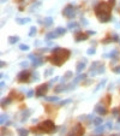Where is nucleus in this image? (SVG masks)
Masks as SVG:
<instances>
[{
	"mask_svg": "<svg viewBox=\"0 0 120 136\" xmlns=\"http://www.w3.org/2000/svg\"><path fill=\"white\" fill-rule=\"evenodd\" d=\"M30 21V18H17L16 19V22L18 23V24H21V25H24V24H27V23H29Z\"/></svg>",
	"mask_w": 120,
	"mask_h": 136,
	"instance_id": "f8f14e48",
	"label": "nucleus"
},
{
	"mask_svg": "<svg viewBox=\"0 0 120 136\" xmlns=\"http://www.w3.org/2000/svg\"><path fill=\"white\" fill-rule=\"evenodd\" d=\"M108 4H109V5L113 7V6L115 5V0H109V1H108Z\"/></svg>",
	"mask_w": 120,
	"mask_h": 136,
	"instance_id": "a19ab883",
	"label": "nucleus"
},
{
	"mask_svg": "<svg viewBox=\"0 0 120 136\" xmlns=\"http://www.w3.org/2000/svg\"><path fill=\"white\" fill-rule=\"evenodd\" d=\"M95 52H96V49H95V48H89V49H88V51H87V53H88V54H95Z\"/></svg>",
	"mask_w": 120,
	"mask_h": 136,
	"instance_id": "72a5a7b5",
	"label": "nucleus"
},
{
	"mask_svg": "<svg viewBox=\"0 0 120 136\" xmlns=\"http://www.w3.org/2000/svg\"><path fill=\"white\" fill-rule=\"evenodd\" d=\"M59 35L55 33V30L54 32H51V33H48V34L46 35V40H53V39H57Z\"/></svg>",
	"mask_w": 120,
	"mask_h": 136,
	"instance_id": "ddd939ff",
	"label": "nucleus"
},
{
	"mask_svg": "<svg viewBox=\"0 0 120 136\" xmlns=\"http://www.w3.org/2000/svg\"><path fill=\"white\" fill-rule=\"evenodd\" d=\"M73 76V73H72V71H67L64 76H62V81H67V80H70L71 77Z\"/></svg>",
	"mask_w": 120,
	"mask_h": 136,
	"instance_id": "f3484780",
	"label": "nucleus"
},
{
	"mask_svg": "<svg viewBox=\"0 0 120 136\" xmlns=\"http://www.w3.org/2000/svg\"><path fill=\"white\" fill-rule=\"evenodd\" d=\"M40 75H38V72H35V73H32V77H34V81H38L40 80V77H38Z\"/></svg>",
	"mask_w": 120,
	"mask_h": 136,
	"instance_id": "473e14b6",
	"label": "nucleus"
},
{
	"mask_svg": "<svg viewBox=\"0 0 120 136\" xmlns=\"http://www.w3.org/2000/svg\"><path fill=\"white\" fill-rule=\"evenodd\" d=\"M119 42H120V40H119Z\"/></svg>",
	"mask_w": 120,
	"mask_h": 136,
	"instance_id": "603ef678",
	"label": "nucleus"
},
{
	"mask_svg": "<svg viewBox=\"0 0 120 136\" xmlns=\"http://www.w3.org/2000/svg\"><path fill=\"white\" fill-rule=\"evenodd\" d=\"M5 1H6V0H1V2H5Z\"/></svg>",
	"mask_w": 120,
	"mask_h": 136,
	"instance_id": "8fccbe9b",
	"label": "nucleus"
},
{
	"mask_svg": "<svg viewBox=\"0 0 120 136\" xmlns=\"http://www.w3.org/2000/svg\"><path fill=\"white\" fill-rule=\"evenodd\" d=\"M103 130H105V127L103 125H98L97 128H96V130H95V134H102L103 133Z\"/></svg>",
	"mask_w": 120,
	"mask_h": 136,
	"instance_id": "5701e85b",
	"label": "nucleus"
},
{
	"mask_svg": "<svg viewBox=\"0 0 120 136\" xmlns=\"http://www.w3.org/2000/svg\"><path fill=\"white\" fill-rule=\"evenodd\" d=\"M81 23H83L84 25H87V24H88V22H87V21H85L84 18H82V21H81Z\"/></svg>",
	"mask_w": 120,
	"mask_h": 136,
	"instance_id": "37998d69",
	"label": "nucleus"
},
{
	"mask_svg": "<svg viewBox=\"0 0 120 136\" xmlns=\"http://www.w3.org/2000/svg\"><path fill=\"white\" fill-rule=\"evenodd\" d=\"M101 124H102V118H101V117H97V118L94 119V125L98 127V125H101Z\"/></svg>",
	"mask_w": 120,
	"mask_h": 136,
	"instance_id": "4be33fe9",
	"label": "nucleus"
},
{
	"mask_svg": "<svg viewBox=\"0 0 120 136\" xmlns=\"http://www.w3.org/2000/svg\"><path fill=\"white\" fill-rule=\"evenodd\" d=\"M52 72H53V69H49V70H47V71H46L45 76H46V77H48V76H49V75H51Z\"/></svg>",
	"mask_w": 120,
	"mask_h": 136,
	"instance_id": "c9c22d12",
	"label": "nucleus"
},
{
	"mask_svg": "<svg viewBox=\"0 0 120 136\" xmlns=\"http://www.w3.org/2000/svg\"><path fill=\"white\" fill-rule=\"evenodd\" d=\"M19 49L21 51H28L29 49V46L28 45H19Z\"/></svg>",
	"mask_w": 120,
	"mask_h": 136,
	"instance_id": "c756f323",
	"label": "nucleus"
},
{
	"mask_svg": "<svg viewBox=\"0 0 120 136\" xmlns=\"http://www.w3.org/2000/svg\"><path fill=\"white\" fill-rule=\"evenodd\" d=\"M66 32H67V30H66L65 28H61V27H59V28H57V29H55V33L59 35V36L65 35V34H66Z\"/></svg>",
	"mask_w": 120,
	"mask_h": 136,
	"instance_id": "4468645a",
	"label": "nucleus"
},
{
	"mask_svg": "<svg viewBox=\"0 0 120 136\" xmlns=\"http://www.w3.org/2000/svg\"><path fill=\"white\" fill-rule=\"evenodd\" d=\"M106 82H107V81H106V80H103V81H102L101 83H98V84H97V87H96V89H95V92H97L98 89H101V88H103V86L106 84Z\"/></svg>",
	"mask_w": 120,
	"mask_h": 136,
	"instance_id": "a878e982",
	"label": "nucleus"
},
{
	"mask_svg": "<svg viewBox=\"0 0 120 136\" xmlns=\"http://www.w3.org/2000/svg\"><path fill=\"white\" fill-rule=\"evenodd\" d=\"M18 40H19V37H18V36H10V37H8V42H10L11 45L17 43V42H18Z\"/></svg>",
	"mask_w": 120,
	"mask_h": 136,
	"instance_id": "dca6fc26",
	"label": "nucleus"
},
{
	"mask_svg": "<svg viewBox=\"0 0 120 136\" xmlns=\"http://www.w3.org/2000/svg\"><path fill=\"white\" fill-rule=\"evenodd\" d=\"M85 64H87V59H85V58H83L81 62H78V63H77V65H76V71H77L78 73H81V72L85 69Z\"/></svg>",
	"mask_w": 120,
	"mask_h": 136,
	"instance_id": "1a4fd4ad",
	"label": "nucleus"
},
{
	"mask_svg": "<svg viewBox=\"0 0 120 136\" xmlns=\"http://www.w3.org/2000/svg\"><path fill=\"white\" fill-rule=\"evenodd\" d=\"M112 41H113V40H111L109 37H107L106 40H103V41H102V43H109V42H112Z\"/></svg>",
	"mask_w": 120,
	"mask_h": 136,
	"instance_id": "58836bf2",
	"label": "nucleus"
},
{
	"mask_svg": "<svg viewBox=\"0 0 120 136\" xmlns=\"http://www.w3.org/2000/svg\"><path fill=\"white\" fill-rule=\"evenodd\" d=\"M112 40H113L114 42H117V41H119V36H118L117 34H114V35H113V39H112Z\"/></svg>",
	"mask_w": 120,
	"mask_h": 136,
	"instance_id": "4c0bfd02",
	"label": "nucleus"
},
{
	"mask_svg": "<svg viewBox=\"0 0 120 136\" xmlns=\"http://www.w3.org/2000/svg\"><path fill=\"white\" fill-rule=\"evenodd\" d=\"M88 39V34H84V33H78L75 36V40L77 42H81V41H85Z\"/></svg>",
	"mask_w": 120,
	"mask_h": 136,
	"instance_id": "9b49d317",
	"label": "nucleus"
},
{
	"mask_svg": "<svg viewBox=\"0 0 120 136\" xmlns=\"http://www.w3.org/2000/svg\"><path fill=\"white\" fill-rule=\"evenodd\" d=\"M52 57L49 58V62L55 65V66H61L68 58H70V54L71 52L66 48H60V47H55L52 49Z\"/></svg>",
	"mask_w": 120,
	"mask_h": 136,
	"instance_id": "f257e3e1",
	"label": "nucleus"
},
{
	"mask_svg": "<svg viewBox=\"0 0 120 136\" xmlns=\"http://www.w3.org/2000/svg\"><path fill=\"white\" fill-rule=\"evenodd\" d=\"M46 100L47 101H58L59 98L58 96H46Z\"/></svg>",
	"mask_w": 120,
	"mask_h": 136,
	"instance_id": "cd10ccee",
	"label": "nucleus"
},
{
	"mask_svg": "<svg viewBox=\"0 0 120 136\" xmlns=\"http://www.w3.org/2000/svg\"><path fill=\"white\" fill-rule=\"evenodd\" d=\"M29 58L31 59V62H32L34 68H37V66H40V65H42V64L45 63V60H43L42 57H36V56H34V54H30Z\"/></svg>",
	"mask_w": 120,
	"mask_h": 136,
	"instance_id": "6e6552de",
	"label": "nucleus"
},
{
	"mask_svg": "<svg viewBox=\"0 0 120 136\" xmlns=\"http://www.w3.org/2000/svg\"><path fill=\"white\" fill-rule=\"evenodd\" d=\"M30 76H31V75H30V72L28 70H23V71H21V72L17 75V80H18V82L24 83V82H28V81H29Z\"/></svg>",
	"mask_w": 120,
	"mask_h": 136,
	"instance_id": "0eeeda50",
	"label": "nucleus"
},
{
	"mask_svg": "<svg viewBox=\"0 0 120 136\" xmlns=\"http://www.w3.org/2000/svg\"><path fill=\"white\" fill-rule=\"evenodd\" d=\"M30 113H31V111H30V110H27V111H25V113H23L22 122H24V120H27V119H28V116H29Z\"/></svg>",
	"mask_w": 120,
	"mask_h": 136,
	"instance_id": "b1692460",
	"label": "nucleus"
},
{
	"mask_svg": "<svg viewBox=\"0 0 120 136\" xmlns=\"http://www.w3.org/2000/svg\"><path fill=\"white\" fill-rule=\"evenodd\" d=\"M48 89H49V83L41 84V86H38V87H37V89L35 90V95H36L37 98L45 96V95H46V93L48 92Z\"/></svg>",
	"mask_w": 120,
	"mask_h": 136,
	"instance_id": "423d86ee",
	"label": "nucleus"
},
{
	"mask_svg": "<svg viewBox=\"0 0 120 136\" xmlns=\"http://www.w3.org/2000/svg\"><path fill=\"white\" fill-rule=\"evenodd\" d=\"M118 12H119V13H120V4H119V5H118Z\"/></svg>",
	"mask_w": 120,
	"mask_h": 136,
	"instance_id": "de8ad7c7",
	"label": "nucleus"
},
{
	"mask_svg": "<svg viewBox=\"0 0 120 136\" xmlns=\"http://www.w3.org/2000/svg\"><path fill=\"white\" fill-rule=\"evenodd\" d=\"M62 90H66V88H65L64 84H60V86H58V87L55 88V92H57V93H60V92H62Z\"/></svg>",
	"mask_w": 120,
	"mask_h": 136,
	"instance_id": "bb28decb",
	"label": "nucleus"
},
{
	"mask_svg": "<svg viewBox=\"0 0 120 136\" xmlns=\"http://www.w3.org/2000/svg\"><path fill=\"white\" fill-rule=\"evenodd\" d=\"M111 11H112V6L105 1H101L95 6V15L101 23H106V22L111 21V18H112Z\"/></svg>",
	"mask_w": 120,
	"mask_h": 136,
	"instance_id": "f03ea898",
	"label": "nucleus"
},
{
	"mask_svg": "<svg viewBox=\"0 0 120 136\" xmlns=\"http://www.w3.org/2000/svg\"><path fill=\"white\" fill-rule=\"evenodd\" d=\"M107 128H108V129H112V128H113V124H112V122H107Z\"/></svg>",
	"mask_w": 120,
	"mask_h": 136,
	"instance_id": "ea45409f",
	"label": "nucleus"
},
{
	"mask_svg": "<svg viewBox=\"0 0 120 136\" xmlns=\"http://www.w3.org/2000/svg\"><path fill=\"white\" fill-rule=\"evenodd\" d=\"M87 34H88V35H94V34H95V32H91V30H89V32H87Z\"/></svg>",
	"mask_w": 120,
	"mask_h": 136,
	"instance_id": "a18cd8bd",
	"label": "nucleus"
},
{
	"mask_svg": "<svg viewBox=\"0 0 120 136\" xmlns=\"http://www.w3.org/2000/svg\"><path fill=\"white\" fill-rule=\"evenodd\" d=\"M37 129H38L41 133L52 134L53 131H55V130H57V127H55V124H54V122H53V120L47 119V120H45V122L40 123V124L37 125Z\"/></svg>",
	"mask_w": 120,
	"mask_h": 136,
	"instance_id": "7ed1b4c3",
	"label": "nucleus"
},
{
	"mask_svg": "<svg viewBox=\"0 0 120 136\" xmlns=\"http://www.w3.org/2000/svg\"><path fill=\"white\" fill-rule=\"evenodd\" d=\"M113 72H114V73H117V75H120V65L115 66V68H113Z\"/></svg>",
	"mask_w": 120,
	"mask_h": 136,
	"instance_id": "2f4dec72",
	"label": "nucleus"
},
{
	"mask_svg": "<svg viewBox=\"0 0 120 136\" xmlns=\"http://www.w3.org/2000/svg\"><path fill=\"white\" fill-rule=\"evenodd\" d=\"M117 54H118V51L114 49V51H112V52L108 54V57H109V58H113V59H117Z\"/></svg>",
	"mask_w": 120,
	"mask_h": 136,
	"instance_id": "393cba45",
	"label": "nucleus"
},
{
	"mask_svg": "<svg viewBox=\"0 0 120 136\" xmlns=\"http://www.w3.org/2000/svg\"><path fill=\"white\" fill-rule=\"evenodd\" d=\"M37 33V29H36V27H31L30 28V32H29V36L30 37H32V36H35Z\"/></svg>",
	"mask_w": 120,
	"mask_h": 136,
	"instance_id": "aec40b11",
	"label": "nucleus"
},
{
	"mask_svg": "<svg viewBox=\"0 0 120 136\" xmlns=\"http://www.w3.org/2000/svg\"><path fill=\"white\" fill-rule=\"evenodd\" d=\"M71 102V99H67V100H64V101L60 102V106H64V105H66V104H70Z\"/></svg>",
	"mask_w": 120,
	"mask_h": 136,
	"instance_id": "f704fd0d",
	"label": "nucleus"
},
{
	"mask_svg": "<svg viewBox=\"0 0 120 136\" xmlns=\"http://www.w3.org/2000/svg\"><path fill=\"white\" fill-rule=\"evenodd\" d=\"M87 77V75H84V73H82V75H79V76H77L75 80H73V83H77V82H79V81H82V80H84Z\"/></svg>",
	"mask_w": 120,
	"mask_h": 136,
	"instance_id": "6ab92c4d",
	"label": "nucleus"
},
{
	"mask_svg": "<svg viewBox=\"0 0 120 136\" xmlns=\"http://www.w3.org/2000/svg\"><path fill=\"white\" fill-rule=\"evenodd\" d=\"M21 66H28V63L27 62H22L21 63Z\"/></svg>",
	"mask_w": 120,
	"mask_h": 136,
	"instance_id": "c03bdc74",
	"label": "nucleus"
},
{
	"mask_svg": "<svg viewBox=\"0 0 120 136\" xmlns=\"http://www.w3.org/2000/svg\"><path fill=\"white\" fill-rule=\"evenodd\" d=\"M79 27V24L78 23H76V22H70L68 24H67V28L68 29H72V28H78Z\"/></svg>",
	"mask_w": 120,
	"mask_h": 136,
	"instance_id": "412c9836",
	"label": "nucleus"
},
{
	"mask_svg": "<svg viewBox=\"0 0 120 136\" xmlns=\"http://www.w3.org/2000/svg\"><path fill=\"white\" fill-rule=\"evenodd\" d=\"M27 96H28V98H32V96H34V90H29V92L27 93Z\"/></svg>",
	"mask_w": 120,
	"mask_h": 136,
	"instance_id": "e433bc0d",
	"label": "nucleus"
},
{
	"mask_svg": "<svg viewBox=\"0 0 120 136\" xmlns=\"http://www.w3.org/2000/svg\"><path fill=\"white\" fill-rule=\"evenodd\" d=\"M95 112L96 113H98L100 116H105L106 113H107V108L105 107V106H102V105H96L95 106Z\"/></svg>",
	"mask_w": 120,
	"mask_h": 136,
	"instance_id": "9d476101",
	"label": "nucleus"
},
{
	"mask_svg": "<svg viewBox=\"0 0 120 136\" xmlns=\"http://www.w3.org/2000/svg\"><path fill=\"white\" fill-rule=\"evenodd\" d=\"M18 134H19V136H28L29 135V131L27 129L21 128V129H18Z\"/></svg>",
	"mask_w": 120,
	"mask_h": 136,
	"instance_id": "a211bd4d",
	"label": "nucleus"
},
{
	"mask_svg": "<svg viewBox=\"0 0 120 136\" xmlns=\"http://www.w3.org/2000/svg\"><path fill=\"white\" fill-rule=\"evenodd\" d=\"M40 4H41V2H37L36 5H32V6H31V11H34V10H35V8H36V7H37Z\"/></svg>",
	"mask_w": 120,
	"mask_h": 136,
	"instance_id": "79ce46f5",
	"label": "nucleus"
},
{
	"mask_svg": "<svg viewBox=\"0 0 120 136\" xmlns=\"http://www.w3.org/2000/svg\"><path fill=\"white\" fill-rule=\"evenodd\" d=\"M10 102H11V99H10V98H6V99H4V100H2L1 105H2V106H5V105H8Z\"/></svg>",
	"mask_w": 120,
	"mask_h": 136,
	"instance_id": "7c9ffc66",
	"label": "nucleus"
},
{
	"mask_svg": "<svg viewBox=\"0 0 120 136\" xmlns=\"http://www.w3.org/2000/svg\"><path fill=\"white\" fill-rule=\"evenodd\" d=\"M62 16H65L66 18L68 19H72L75 16H76V8L72 4H68L65 6V8L62 10Z\"/></svg>",
	"mask_w": 120,
	"mask_h": 136,
	"instance_id": "20e7f679",
	"label": "nucleus"
},
{
	"mask_svg": "<svg viewBox=\"0 0 120 136\" xmlns=\"http://www.w3.org/2000/svg\"><path fill=\"white\" fill-rule=\"evenodd\" d=\"M6 120H7V116H6V114H1V119H0V123H1V125H4Z\"/></svg>",
	"mask_w": 120,
	"mask_h": 136,
	"instance_id": "c85d7f7f",
	"label": "nucleus"
},
{
	"mask_svg": "<svg viewBox=\"0 0 120 136\" xmlns=\"http://www.w3.org/2000/svg\"><path fill=\"white\" fill-rule=\"evenodd\" d=\"M113 136H115V135H113Z\"/></svg>",
	"mask_w": 120,
	"mask_h": 136,
	"instance_id": "3c124183",
	"label": "nucleus"
},
{
	"mask_svg": "<svg viewBox=\"0 0 120 136\" xmlns=\"http://www.w3.org/2000/svg\"><path fill=\"white\" fill-rule=\"evenodd\" d=\"M113 114H118V108H114L113 110Z\"/></svg>",
	"mask_w": 120,
	"mask_h": 136,
	"instance_id": "49530a36",
	"label": "nucleus"
},
{
	"mask_svg": "<svg viewBox=\"0 0 120 136\" xmlns=\"http://www.w3.org/2000/svg\"><path fill=\"white\" fill-rule=\"evenodd\" d=\"M16 1H18V2H22V1H24V0H16Z\"/></svg>",
	"mask_w": 120,
	"mask_h": 136,
	"instance_id": "09e8293b",
	"label": "nucleus"
},
{
	"mask_svg": "<svg viewBox=\"0 0 120 136\" xmlns=\"http://www.w3.org/2000/svg\"><path fill=\"white\" fill-rule=\"evenodd\" d=\"M84 135V128L81 124H76L68 133L67 136H83Z\"/></svg>",
	"mask_w": 120,
	"mask_h": 136,
	"instance_id": "39448f33",
	"label": "nucleus"
},
{
	"mask_svg": "<svg viewBox=\"0 0 120 136\" xmlns=\"http://www.w3.org/2000/svg\"><path fill=\"white\" fill-rule=\"evenodd\" d=\"M43 24H45V25H47V27L52 25V24H53V18H51V17L45 18V19H43Z\"/></svg>",
	"mask_w": 120,
	"mask_h": 136,
	"instance_id": "2eb2a0df",
	"label": "nucleus"
}]
</instances>
